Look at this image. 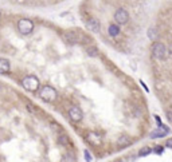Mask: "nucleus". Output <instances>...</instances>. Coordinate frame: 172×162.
Returning a JSON list of instances; mask_svg holds the SVG:
<instances>
[{"label": "nucleus", "instance_id": "nucleus-17", "mask_svg": "<svg viewBox=\"0 0 172 162\" xmlns=\"http://www.w3.org/2000/svg\"><path fill=\"white\" fill-rule=\"evenodd\" d=\"M87 55H90V56H97L98 50L96 47H89V48H87Z\"/></svg>", "mask_w": 172, "mask_h": 162}, {"label": "nucleus", "instance_id": "nucleus-6", "mask_svg": "<svg viewBox=\"0 0 172 162\" xmlns=\"http://www.w3.org/2000/svg\"><path fill=\"white\" fill-rule=\"evenodd\" d=\"M114 20L117 24H126L128 20H129V14H128V11L124 8H118L114 14Z\"/></svg>", "mask_w": 172, "mask_h": 162}, {"label": "nucleus", "instance_id": "nucleus-3", "mask_svg": "<svg viewBox=\"0 0 172 162\" xmlns=\"http://www.w3.org/2000/svg\"><path fill=\"white\" fill-rule=\"evenodd\" d=\"M18 29L22 35H30L34 31V23L30 19H20L18 21Z\"/></svg>", "mask_w": 172, "mask_h": 162}, {"label": "nucleus", "instance_id": "nucleus-7", "mask_svg": "<svg viewBox=\"0 0 172 162\" xmlns=\"http://www.w3.org/2000/svg\"><path fill=\"white\" fill-rule=\"evenodd\" d=\"M69 118L73 121V122H81L82 118H83V113L82 110L78 107V106H73V107H70V110H69Z\"/></svg>", "mask_w": 172, "mask_h": 162}, {"label": "nucleus", "instance_id": "nucleus-18", "mask_svg": "<svg viewBox=\"0 0 172 162\" xmlns=\"http://www.w3.org/2000/svg\"><path fill=\"white\" fill-rule=\"evenodd\" d=\"M83 156H85V160L86 161H93V158H91L89 150H85V152H83Z\"/></svg>", "mask_w": 172, "mask_h": 162}, {"label": "nucleus", "instance_id": "nucleus-4", "mask_svg": "<svg viewBox=\"0 0 172 162\" xmlns=\"http://www.w3.org/2000/svg\"><path fill=\"white\" fill-rule=\"evenodd\" d=\"M151 51H152V55L155 59H164V56H166V54H167L166 46L160 42H153Z\"/></svg>", "mask_w": 172, "mask_h": 162}, {"label": "nucleus", "instance_id": "nucleus-22", "mask_svg": "<svg viewBox=\"0 0 172 162\" xmlns=\"http://www.w3.org/2000/svg\"><path fill=\"white\" fill-rule=\"evenodd\" d=\"M171 51H172V44H171Z\"/></svg>", "mask_w": 172, "mask_h": 162}, {"label": "nucleus", "instance_id": "nucleus-14", "mask_svg": "<svg viewBox=\"0 0 172 162\" xmlns=\"http://www.w3.org/2000/svg\"><path fill=\"white\" fill-rule=\"evenodd\" d=\"M151 147H148V146H145V147H142V149H140V152H138V156L140 157H145V156H148V154H151Z\"/></svg>", "mask_w": 172, "mask_h": 162}, {"label": "nucleus", "instance_id": "nucleus-20", "mask_svg": "<svg viewBox=\"0 0 172 162\" xmlns=\"http://www.w3.org/2000/svg\"><path fill=\"white\" fill-rule=\"evenodd\" d=\"M167 119L170 121V122H172V111H168L167 113Z\"/></svg>", "mask_w": 172, "mask_h": 162}, {"label": "nucleus", "instance_id": "nucleus-5", "mask_svg": "<svg viewBox=\"0 0 172 162\" xmlns=\"http://www.w3.org/2000/svg\"><path fill=\"white\" fill-rule=\"evenodd\" d=\"M63 39L70 44H77V43H79L81 39H85V38H83V35L78 31H69L63 35Z\"/></svg>", "mask_w": 172, "mask_h": 162}, {"label": "nucleus", "instance_id": "nucleus-13", "mask_svg": "<svg viewBox=\"0 0 172 162\" xmlns=\"http://www.w3.org/2000/svg\"><path fill=\"white\" fill-rule=\"evenodd\" d=\"M120 24H110L109 25V29H108V32H109V35L112 36V38H114V36H117L120 34V27H118Z\"/></svg>", "mask_w": 172, "mask_h": 162}, {"label": "nucleus", "instance_id": "nucleus-15", "mask_svg": "<svg viewBox=\"0 0 172 162\" xmlns=\"http://www.w3.org/2000/svg\"><path fill=\"white\" fill-rule=\"evenodd\" d=\"M148 36L151 40H156L157 39V31L155 28H149L148 29Z\"/></svg>", "mask_w": 172, "mask_h": 162}, {"label": "nucleus", "instance_id": "nucleus-12", "mask_svg": "<svg viewBox=\"0 0 172 162\" xmlns=\"http://www.w3.org/2000/svg\"><path fill=\"white\" fill-rule=\"evenodd\" d=\"M132 143L130 138L128 137V135H121L118 139H117V145H118L120 147H125V146H129Z\"/></svg>", "mask_w": 172, "mask_h": 162}, {"label": "nucleus", "instance_id": "nucleus-11", "mask_svg": "<svg viewBox=\"0 0 172 162\" xmlns=\"http://www.w3.org/2000/svg\"><path fill=\"white\" fill-rule=\"evenodd\" d=\"M168 133V129H166L164 126H160L159 130H155L153 133H151V138H162Z\"/></svg>", "mask_w": 172, "mask_h": 162}, {"label": "nucleus", "instance_id": "nucleus-19", "mask_svg": "<svg viewBox=\"0 0 172 162\" xmlns=\"http://www.w3.org/2000/svg\"><path fill=\"white\" fill-rule=\"evenodd\" d=\"M63 161H75V158L73 157V156H66V157L63 158Z\"/></svg>", "mask_w": 172, "mask_h": 162}, {"label": "nucleus", "instance_id": "nucleus-10", "mask_svg": "<svg viewBox=\"0 0 172 162\" xmlns=\"http://www.w3.org/2000/svg\"><path fill=\"white\" fill-rule=\"evenodd\" d=\"M11 70V64L8 59L0 58V74H8Z\"/></svg>", "mask_w": 172, "mask_h": 162}, {"label": "nucleus", "instance_id": "nucleus-21", "mask_svg": "<svg viewBox=\"0 0 172 162\" xmlns=\"http://www.w3.org/2000/svg\"><path fill=\"white\" fill-rule=\"evenodd\" d=\"M166 145H167V147H172V138H170V139H167Z\"/></svg>", "mask_w": 172, "mask_h": 162}, {"label": "nucleus", "instance_id": "nucleus-2", "mask_svg": "<svg viewBox=\"0 0 172 162\" xmlns=\"http://www.w3.org/2000/svg\"><path fill=\"white\" fill-rule=\"evenodd\" d=\"M39 97H41V99H43L45 102L53 103L57 99V90L51 86H43L41 93H39Z\"/></svg>", "mask_w": 172, "mask_h": 162}, {"label": "nucleus", "instance_id": "nucleus-9", "mask_svg": "<svg viewBox=\"0 0 172 162\" xmlns=\"http://www.w3.org/2000/svg\"><path fill=\"white\" fill-rule=\"evenodd\" d=\"M86 141L93 146H100L102 143V139L101 137L97 134V133H87L86 134Z\"/></svg>", "mask_w": 172, "mask_h": 162}, {"label": "nucleus", "instance_id": "nucleus-16", "mask_svg": "<svg viewBox=\"0 0 172 162\" xmlns=\"http://www.w3.org/2000/svg\"><path fill=\"white\" fill-rule=\"evenodd\" d=\"M58 142L61 143V145H69L70 141H69V137L67 135H61L59 138H58Z\"/></svg>", "mask_w": 172, "mask_h": 162}, {"label": "nucleus", "instance_id": "nucleus-8", "mask_svg": "<svg viewBox=\"0 0 172 162\" xmlns=\"http://www.w3.org/2000/svg\"><path fill=\"white\" fill-rule=\"evenodd\" d=\"M86 25V28L89 29V31L91 32H100V29H101V23H100V20L96 19V17H91V19H89L85 23Z\"/></svg>", "mask_w": 172, "mask_h": 162}, {"label": "nucleus", "instance_id": "nucleus-1", "mask_svg": "<svg viewBox=\"0 0 172 162\" xmlns=\"http://www.w3.org/2000/svg\"><path fill=\"white\" fill-rule=\"evenodd\" d=\"M22 86H23L24 90L30 91V93H35V91H38L39 86H41V82H39V79L36 76L28 75L22 80Z\"/></svg>", "mask_w": 172, "mask_h": 162}]
</instances>
